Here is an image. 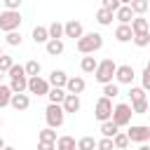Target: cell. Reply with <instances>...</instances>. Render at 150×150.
Segmentation results:
<instances>
[{
	"mask_svg": "<svg viewBox=\"0 0 150 150\" xmlns=\"http://www.w3.org/2000/svg\"><path fill=\"white\" fill-rule=\"evenodd\" d=\"M75 47H77V52L80 54H94V52H98L101 47H103V35L101 33H84L80 40H75Z\"/></svg>",
	"mask_w": 150,
	"mask_h": 150,
	"instance_id": "1",
	"label": "cell"
},
{
	"mask_svg": "<svg viewBox=\"0 0 150 150\" xmlns=\"http://www.w3.org/2000/svg\"><path fill=\"white\" fill-rule=\"evenodd\" d=\"M115 70H117V63L112 59H103V61H98V68L94 70V80L98 84H108V82H112Z\"/></svg>",
	"mask_w": 150,
	"mask_h": 150,
	"instance_id": "2",
	"label": "cell"
},
{
	"mask_svg": "<svg viewBox=\"0 0 150 150\" xmlns=\"http://www.w3.org/2000/svg\"><path fill=\"white\" fill-rule=\"evenodd\" d=\"M45 120H47V127H52V129L63 127V122H66V110H63V105H61V103H49V105L45 108Z\"/></svg>",
	"mask_w": 150,
	"mask_h": 150,
	"instance_id": "3",
	"label": "cell"
},
{
	"mask_svg": "<svg viewBox=\"0 0 150 150\" xmlns=\"http://www.w3.org/2000/svg\"><path fill=\"white\" fill-rule=\"evenodd\" d=\"M21 21H23V19H21L19 9H5V12H0V30H5V33L19 30Z\"/></svg>",
	"mask_w": 150,
	"mask_h": 150,
	"instance_id": "4",
	"label": "cell"
},
{
	"mask_svg": "<svg viewBox=\"0 0 150 150\" xmlns=\"http://www.w3.org/2000/svg\"><path fill=\"white\" fill-rule=\"evenodd\" d=\"M112 98H108V96H101L98 101H96V105H94V117L98 120V122H105V120H112Z\"/></svg>",
	"mask_w": 150,
	"mask_h": 150,
	"instance_id": "5",
	"label": "cell"
},
{
	"mask_svg": "<svg viewBox=\"0 0 150 150\" xmlns=\"http://www.w3.org/2000/svg\"><path fill=\"white\" fill-rule=\"evenodd\" d=\"M131 115H134V108H131L129 103H117V105L112 108V122H115L117 127L131 124Z\"/></svg>",
	"mask_w": 150,
	"mask_h": 150,
	"instance_id": "6",
	"label": "cell"
},
{
	"mask_svg": "<svg viewBox=\"0 0 150 150\" xmlns=\"http://www.w3.org/2000/svg\"><path fill=\"white\" fill-rule=\"evenodd\" d=\"M49 89H52L49 80H45V77H40V75L28 77V94H35V96H47V94H49Z\"/></svg>",
	"mask_w": 150,
	"mask_h": 150,
	"instance_id": "7",
	"label": "cell"
},
{
	"mask_svg": "<svg viewBox=\"0 0 150 150\" xmlns=\"http://www.w3.org/2000/svg\"><path fill=\"white\" fill-rule=\"evenodd\" d=\"M127 136H129L131 143H145V141H150V127H145V124H131L129 131H127Z\"/></svg>",
	"mask_w": 150,
	"mask_h": 150,
	"instance_id": "8",
	"label": "cell"
},
{
	"mask_svg": "<svg viewBox=\"0 0 150 150\" xmlns=\"http://www.w3.org/2000/svg\"><path fill=\"white\" fill-rule=\"evenodd\" d=\"M134 77H136L134 66H129V63L117 66V70H115V82H117V84H131V82H134Z\"/></svg>",
	"mask_w": 150,
	"mask_h": 150,
	"instance_id": "9",
	"label": "cell"
},
{
	"mask_svg": "<svg viewBox=\"0 0 150 150\" xmlns=\"http://www.w3.org/2000/svg\"><path fill=\"white\" fill-rule=\"evenodd\" d=\"M84 35V26L77 21V19H70L63 23V38H73V40H80Z\"/></svg>",
	"mask_w": 150,
	"mask_h": 150,
	"instance_id": "10",
	"label": "cell"
},
{
	"mask_svg": "<svg viewBox=\"0 0 150 150\" xmlns=\"http://www.w3.org/2000/svg\"><path fill=\"white\" fill-rule=\"evenodd\" d=\"M9 87H12L14 94L28 91V75H26V70H23V73H16V75L12 77V82H9Z\"/></svg>",
	"mask_w": 150,
	"mask_h": 150,
	"instance_id": "11",
	"label": "cell"
},
{
	"mask_svg": "<svg viewBox=\"0 0 150 150\" xmlns=\"http://www.w3.org/2000/svg\"><path fill=\"white\" fill-rule=\"evenodd\" d=\"M9 105L14 108V110H19V112H23V110H28V105H30V96L23 91V94H12V101H9Z\"/></svg>",
	"mask_w": 150,
	"mask_h": 150,
	"instance_id": "12",
	"label": "cell"
},
{
	"mask_svg": "<svg viewBox=\"0 0 150 150\" xmlns=\"http://www.w3.org/2000/svg\"><path fill=\"white\" fill-rule=\"evenodd\" d=\"M115 40H117V42H131V40H134L131 23H120V26L115 28Z\"/></svg>",
	"mask_w": 150,
	"mask_h": 150,
	"instance_id": "13",
	"label": "cell"
},
{
	"mask_svg": "<svg viewBox=\"0 0 150 150\" xmlns=\"http://www.w3.org/2000/svg\"><path fill=\"white\" fill-rule=\"evenodd\" d=\"M63 110L66 112H77L80 108H82V101H80V94H68L66 98H63Z\"/></svg>",
	"mask_w": 150,
	"mask_h": 150,
	"instance_id": "14",
	"label": "cell"
},
{
	"mask_svg": "<svg viewBox=\"0 0 150 150\" xmlns=\"http://www.w3.org/2000/svg\"><path fill=\"white\" fill-rule=\"evenodd\" d=\"M30 38H33L35 45H47L49 42V28L47 26H35L33 33H30Z\"/></svg>",
	"mask_w": 150,
	"mask_h": 150,
	"instance_id": "15",
	"label": "cell"
},
{
	"mask_svg": "<svg viewBox=\"0 0 150 150\" xmlns=\"http://www.w3.org/2000/svg\"><path fill=\"white\" fill-rule=\"evenodd\" d=\"M47 80H49L52 87H63V89H66V84H68V75H66L63 70H59V68H54Z\"/></svg>",
	"mask_w": 150,
	"mask_h": 150,
	"instance_id": "16",
	"label": "cell"
},
{
	"mask_svg": "<svg viewBox=\"0 0 150 150\" xmlns=\"http://www.w3.org/2000/svg\"><path fill=\"white\" fill-rule=\"evenodd\" d=\"M134 16H136V14H134L131 5H122V7L115 12V19H117L120 23H131V21H134Z\"/></svg>",
	"mask_w": 150,
	"mask_h": 150,
	"instance_id": "17",
	"label": "cell"
},
{
	"mask_svg": "<svg viewBox=\"0 0 150 150\" xmlns=\"http://www.w3.org/2000/svg\"><path fill=\"white\" fill-rule=\"evenodd\" d=\"M87 87L84 77H68V84H66V91L68 94H82Z\"/></svg>",
	"mask_w": 150,
	"mask_h": 150,
	"instance_id": "18",
	"label": "cell"
},
{
	"mask_svg": "<svg viewBox=\"0 0 150 150\" xmlns=\"http://www.w3.org/2000/svg\"><path fill=\"white\" fill-rule=\"evenodd\" d=\"M45 49H47V54H49V56H61V54H63V40L52 38V40L45 45Z\"/></svg>",
	"mask_w": 150,
	"mask_h": 150,
	"instance_id": "19",
	"label": "cell"
},
{
	"mask_svg": "<svg viewBox=\"0 0 150 150\" xmlns=\"http://www.w3.org/2000/svg\"><path fill=\"white\" fill-rule=\"evenodd\" d=\"M56 150H77V141L73 136H59L56 138Z\"/></svg>",
	"mask_w": 150,
	"mask_h": 150,
	"instance_id": "20",
	"label": "cell"
},
{
	"mask_svg": "<svg viewBox=\"0 0 150 150\" xmlns=\"http://www.w3.org/2000/svg\"><path fill=\"white\" fill-rule=\"evenodd\" d=\"M131 30H134V35H136V33H145V30H150L148 19H143V14L134 16V21H131Z\"/></svg>",
	"mask_w": 150,
	"mask_h": 150,
	"instance_id": "21",
	"label": "cell"
},
{
	"mask_svg": "<svg viewBox=\"0 0 150 150\" xmlns=\"http://www.w3.org/2000/svg\"><path fill=\"white\" fill-rule=\"evenodd\" d=\"M80 68H82V73H94V70L98 68V61H96L91 54H84L82 61H80Z\"/></svg>",
	"mask_w": 150,
	"mask_h": 150,
	"instance_id": "22",
	"label": "cell"
},
{
	"mask_svg": "<svg viewBox=\"0 0 150 150\" xmlns=\"http://www.w3.org/2000/svg\"><path fill=\"white\" fill-rule=\"evenodd\" d=\"M68 96V91L63 89V87H52L49 89V94H47V98H49V103H63V98Z\"/></svg>",
	"mask_w": 150,
	"mask_h": 150,
	"instance_id": "23",
	"label": "cell"
},
{
	"mask_svg": "<svg viewBox=\"0 0 150 150\" xmlns=\"http://www.w3.org/2000/svg\"><path fill=\"white\" fill-rule=\"evenodd\" d=\"M112 16H115V12H110V9H105V7H101V9L96 12V21H98L101 26H110V23H112Z\"/></svg>",
	"mask_w": 150,
	"mask_h": 150,
	"instance_id": "24",
	"label": "cell"
},
{
	"mask_svg": "<svg viewBox=\"0 0 150 150\" xmlns=\"http://www.w3.org/2000/svg\"><path fill=\"white\" fill-rule=\"evenodd\" d=\"M117 131H120V127H117V124H115L112 120H105V122H101V134H103V136L112 138V136H115Z\"/></svg>",
	"mask_w": 150,
	"mask_h": 150,
	"instance_id": "25",
	"label": "cell"
},
{
	"mask_svg": "<svg viewBox=\"0 0 150 150\" xmlns=\"http://www.w3.org/2000/svg\"><path fill=\"white\" fill-rule=\"evenodd\" d=\"M112 143H115V148H117V150H127L131 141H129V136H127V134H122V131H117V134L112 136Z\"/></svg>",
	"mask_w": 150,
	"mask_h": 150,
	"instance_id": "26",
	"label": "cell"
},
{
	"mask_svg": "<svg viewBox=\"0 0 150 150\" xmlns=\"http://www.w3.org/2000/svg\"><path fill=\"white\" fill-rule=\"evenodd\" d=\"M96 138L94 136H82L80 141H77V150H96Z\"/></svg>",
	"mask_w": 150,
	"mask_h": 150,
	"instance_id": "27",
	"label": "cell"
},
{
	"mask_svg": "<svg viewBox=\"0 0 150 150\" xmlns=\"http://www.w3.org/2000/svg\"><path fill=\"white\" fill-rule=\"evenodd\" d=\"M12 87L9 84H0V108H5V105H9V101H12Z\"/></svg>",
	"mask_w": 150,
	"mask_h": 150,
	"instance_id": "28",
	"label": "cell"
},
{
	"mask_svg": "<svg viewBox=\"0 0 150 150\" xmlns=\"http://www.w3.org/2000/svg\"><path fill=\"white\" fill-rule=\"evenodd\" d=\"M47 28H49V40H52V38H56V40L63 38V23H61V21H52Z\"/></svg>",
	"mask_w": 150,
	"mask_h": 150,
	"instance_id": "29",
	"label": "cell"
},
{
	"mask_svg": "<svg viewBox=\"0 0 150 150\" xmlns=\"http://www.w3.org/2000/svg\"><path fill=\"white\" fill-rule=\"evenodd\" d=\"M21 40H23V38H21V33H19V30H9V33L5 35V42H7L9 47H19V45H21Z\"/></svg>",
	"mask_w": 150,
	"mask_h": 150,
	"instance_id": "30",
	"label": "cell"
},
{
	"mask_svg": "<svg viewBox=\"0 0 150 150\" xmlns=\"http://www.w3.org/2000/svg\"><path fill=\"white\" fill-rule=\"evenodd\" d=\"M148 7H150V0H134V2H131V9H134L136 16H138V14H145Z\"/></svg>",
	"mask_w": 150,
	"mask_h": 150,
	"instance_id": "31",
	"label": "cell"
},
{
	"mask_svg": "<svg viewBox=\"0 0 150 150\" xmlns=\"http://www.w3.org/2000/svg\"><path fill=\"white\" fill-rule=\"evenodd\" d=\"M134 45H136V47H148V45H150V30L136 33V35H134Z\"/></svg>",
	"mask_w": 150,
	"mask_h": 150,
	"instance_id": "32",
	"label": "cell"
},
{
	"mask_svg": "<svg viewBox=\"0 0 150 150\" xmlns=\"http://www.w3.org/2000/svg\"><path fill=\"white\" fill-rule=\"evenodd\" d=\"M117 94H120V84H117V82H108V84H103V96L115 98Z\"/></svg>",
	"mask_w": 150,
	"mask_h": 150,
	"instance_id": "33",
	"label": "cell"
},
{
	"mask_svg": "<svg viewBox=\"0 0 150 150\" xmlns=\"http://www.w3.org/2000/svg\"><path fill=\"white\" fill-rule=\"evenodd\" d=\"M56 131L52 129V127H45L42 131H40V141H47V143H56Z\"/></svg>",
	"mask_w": 150,
	"mask_h": 150,
	"instance_id": "34",
	"label": "cell"
},
{
	"mask_svg": "<svg viewBox=\"0 0 150 150\" xmlns=\"http://www.w3.org/2000/svg\"><path fill=\"white\" fill-rule=\"evenodd\" d=\"M23 68H26V75H28V77H33V75H40V70H42L40 61H28Z\"/></svg>",
	"mask_w": 150,
	"mask_h": 150,
	"instance_id": "35",
	"label": "cell"
},
{
	"mask_svg": "<svg viewBox=\"0 0 150 150\" xmlns=\"http://www.w3.org/2000/svg\"><path fill=\"white\" fill-rule=\"evenodd\" d=\"M131 108H134V115H145V112H148V98L134 101V103H131Z\"/></svg>",
	"mask_w": 150,
	"mask_h": 150,
	"instance_id": "36",
	"label": "cell"
},
{
	"mask_svg": "<svg viewBox=\"0 0 150 150\" xmlns=\"http://www.w3.org/2000/svg\"><path fill=\"white\" fill-rule=\"evenodd\" d=\"M14 66V59L9 54H2L0 56V73H9V68Z\"/></svg>",
	"mask_w": 150,
	"mask_h": 150,
	"instance_id": "37",
	"label": "cell"
},
{
	"mask_svg": "<svg viewBox=\"0 0 150 150\" xmlns=\"http://www.w3.org/2000/svg\"><path fill=\"white\" fill-rule=\"evenodd\" d=\"M129 96H131V103L134 101H141V98H145V89L143 87H131L129 89Z\"/></svg>",
	"mask_w": 150,
	"mask_h": 150,
	"instance_id": "38",
	"label": "cell"
},
{
	"mask_svg": "<svg viewBox=\"0 0 150 150\" xmlns=\"http://www.w3.org/2000/svg\"><path fill=\"white\" fill-rule=\"evenodd\" d=\"M96 150H115V143H112V138L103 136V138L96 143Z\"/></svg>",
	"mask_w": 150,
	"mask_h": 150,
	"instance_id": "39",
	"label": "cell"
},
{
	"mask_svg": "<svg viewBox=\"0 0 150 150\" xmlns=\"http://www.w3.org/2000/svg\"><path fill=\"white\" fill-rule=\"evenodd\" d=\"M101 7H105V9H110V12H117V9L122 7V2H120V0H101Z\"/></svg>",
	"mask_w": 150,
	"mask_h": 150,
	"instance_id": "40",
	"label": "cell"
},
{
	"mask_svg": "<svg viewBox=\"0 0 150 150\" xmlns=\"http://www.w3.org/2000/svg\"><path fill=\"white\" fill-rule=\"evenodd\" d=\"M141 87H143L145 91H150V68H145V70L141 73Z\"/></svg>",
	"mask_w": 150,
	"mask_h": 150,
	"instance_id": "41",
	"label": "cell"
},
{
	"mask_svg": "<svg viewBox=\"0 0 150 150\" xmlns=\"http://www.w3.org/2000/svg\"><path fill=\"white\" fill-rule=\"evenodd\" d=\"M21 2H23V0H2L5 9H19V7H21Z\"/></svg>",
	"mask_w": 150,
	"mask_h": 150,
	"instance_id": "42",
	"label": "cell"
},
{
	"mask_svg": "<svg viewBox=\"0 0 150 150\" xmlns=\"http://www.w3.org/2000/svg\"><path fill=\"white\" fill-rule=\"evenodd\" d=\"M38 150H56V143H47V141H40V143H38Z\"/></svg>",
	"mask_w": 150,
	"mask_h": 150,
	"instance_id": "43",
	"label": "cell"
},
{
	"mask_svg": "<svg viewBox=\"0 0 150 150\" xmlns=\"http://www.w3.org/2000/svg\"><path fill=\"white\" fill-rule=\"evenodd\" d=\"M138 150H150V145H148V143H141V145H138Z\"/></svg>",
	"mask_w": 150,
	"mask_h": 150,
	"instance_id": "44",
	"label": "cell"
},
{
	"mask_svg": "<svg viewBox=\"0 0 150 150\" xmlns=\"http://www.w3.org/2000/svg\"><path fill=\"white\" fill-rule=\"evenodd\" d=\"M120 2H122V5H131L134 0H120Z\"/></svg>",
	"mask_w": 150,
	"mask_h": 150,
	"instance_id": "45",
	"label": "cell"
},
{
	"mask_svg": "<svg viewBox=\"0 0 150 150\" xmlns=\"http://www.w3.org/2000/svg\"><path fill=\"white\" fill-rule=\"evenodd\" d=\"M2 148H5V141H2V136H0V150H2Z\"/></svg>",
	"mask_w": 150,
	"mask_h": 150,
	"instance_id": "46",
	"label": "cell"
},
{
	"mask_svg": "<svg viewBox=\"0 0 150 150\" xmlns=\"http://www.w3.org/2000/svg\"><path fill=\"white\" fill-rule=\"evenodd\" d=\"M2 150H16V148H12V145H5V148H2Z\"/></svg>",
	"mask_w": 150,
	"mask_h": 150,
	"instance_id": "47",
	"label": "cell"
},
{
	"mask_svg": "<svg viewBox=\"0 0 150 150\" xmlns=\"http://www.w3.org/2000/svg\"><path fill=\"white\" fill-rule=\"evenodd\" d=\"M145 68H150V61H148V63H145Z\"/></svg>",
	"mask_w": 150,
	"mask_h": 150,
	"instance_id": "48",
	"label": "cell"
},
{
	"mask_svg": "<svg viewBox=\"0 0 150 150\" xmlns=\"http://www.w3.org/2000/svg\"><path fill=\"white\" fill-rule=\"evenodd\" d=\"M0 84H2V73H0Z\"/></svg>",
	"mask_w": 150,
	"mask_h": 150,
	"instance_id": "49",
	"label": "cell"
},
{
	"mask_svg": "<svg viewBox=\"0 0 150 150\" xmlns=\"http://www.w3.org/2000/svg\"><path fill=\"white\" fill-rule=\"evenodd\" d=\"M0 56H2V47H0Z\"/></svg>",
	"mask_w": 150,
	"mask_h": 150,
	"instance_id": "50",
	"label": "cell"
},
{
	"mask_svg": "<svg viewBox=\"0 0 150 150\" xmlns=\"http://www.w3.org/2000/svg\"><path fill=\"white\" fill-rule=\"evenodd\" d=\"M0 127H2V117H0Z\"/></svg>",
	"mask_w": 150,
	"mask_h": 150,
	"instance_id": "51",
	"label": "cell"
}]
</instances>
